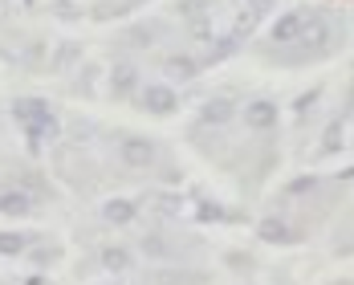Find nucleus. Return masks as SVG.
<instances>
[{
  "instance_id": "f257e3e1",
  "label": "nucleus",
  "mask_w": 354,
  "mask_h": 285,
  "mask_svg": "<svg viewBox=\"0 0 354 285\" xmlns=\"http://www.w3.org/2000/svg\"><path fill=\"white\" fill-rule=\"evenodd\" d=\"M12 114H17V122L25 127L29 147H41L45 139H53V135L62 131V122H57L53 107L41 102V98H17V102H12Z\"/></svg>"
},
{
  "instance_id": "f03ea898",
  "label": "nucleus",
  "mask_w": 354,
  "mask_h": 285,
  "mask_svg": "<svg viewBox=\"0 0 354 285\" xmlns=\"http://www.w3.org/2000/svg\"><path fill=\"white\" fill-rule=\"evenodd\" d=\"M155 159H159V151H155L151 139H142V135H127V139H122V163H127V167L147 172Z\"/></svg>"
},
{
  "instance_id": "7ed1b4c3",
  "label": "nucleus",
  "mask_w": 354,
  "mask_h": 285,
  "mask_svg": "<svg viewBox=\"0 0 354 285\" xmlns=\"http://www.w3.org/2000/svg\"><path fill=\"white\" fill-rule=\"evenodd\" d=\"M306 29H310V12H301V8H297V12H285L281 21H277V25H273V41H277V45H285V41H289V45H297V41H301V37H306Z\"/></svg>"
},
{
  "instance_id": "20e7f679",
  "label": "nucleus",
  "mask_w": 354,
  "mask_h": 285,
  "mask_svg": "<svg viewBox=\"0 0 354 285\" xmlns=\"http://www.w3.org/2000/svg\"><path fill=\"white\" fill-rule=\"evenodd\" d=\"M139 102H142V110H151V114H171V110L179 107V98H176L171 86H142Z\"/></svg>"
},
{
  "instance_id": "39448f33",
  "label": "nucleus",
  "mask_w": 354,
  "mask_h": 285,
  "mask_svg": "<svg viewBox=\"0 0 354 285\" xmlns=\"http://www.w3.org/2000/svg\"><path fill=\"white\" fill-rule=\"evenodd\" d=\"M245 118H248V127L252 131H273L277 127V107L273 102H248V110H245Z\"/></svg>"
},
{
  "instance_id": "423d86ee",
  "label": "nucleus",
  "mask_w": 354,
  "mask_h": 285,
  "mask_svg": "<svg viewBox=\"0 0 354 285\" xmlns=\"http://www.w3.org/2000/svg\"><path fill=\"white\" fill-rule=\"evenodd\" d=\"M29 208H33V200H29V187H25V192L0 187V212H4V216H25Z\"/></svg>"
},
{
  "instance_id": "0eeeda50",
  "label": "nucleus",
  "mask_w": 354,
  "mask_h": 285,
  "mask_svg": "<svg viewBox=\"0 0 354 285\" xmlns=\"http://www.w3.org/2000/svg\"><path fill=\"white\" fill-rule=\"evenodd\" d=\"M257 237H261V241H277V245L293 241V232H289V224H285L281 216H265V220L257 224Z\"/></svg>"
},
{
  "instance_id": "6e6552de",
  "label": "nucleus",
  "mask_w": 354,
  "mask_h": 285,
  "mask_svg": "<svg viewBox=\"0 0 354 285\" xmlns=\"http://www.w3.org/2000/svg\"><path fill=\"white\" fill-rule=\"evenodd\" d=\"M232 98H212V102H208V107H204V114H200V122H204V127H224V122H228V118H232Z\"/></svg>"
},
{
  "instance_id": "1a4fd4ad",
  "label": "nucleus",
  "mask_w": 354,
  "mask_h": 285,
  "mask_svg": "<svg viewBox=\"0 0 354 285\" xmlns=\"http://www.w3.org/2000/svg\"><path fill=\"white\" fill-rule=\"evenodd\" d=\"M98 261L106 265L110 273H127L131 269V252L122 249V245H106V249L98 252Z\"/></svg>"
},
{
  "instance_id": "9d476101",
  "label": "nucleus",
  "mask_w": 354,
  "mask_h": 285,
  "mask_svg": "<svg viewBox=\"0 0 354 285\" xmlns=\"http://www.w3.org/2000/svg\"><path fill=\"white\" fill-rule=\"evenodd\" d=\"M102 216H106L110 224H127V220H135V204L131 200H110L106 208H102Z\"/></svg>"
},
{
  "instance_id": "9b49d317",
  "label": "nucleus",
  "mask_w": 354,
  "mask_h": 285,
  "mask_svg": "<svg viewBox=\"0 0 354 285\" xmlns=\"http://www.w3.org/2000/svg\"><path fill=\"white\" fill-rule=\"evenodd\" d=\"M29 241H33V237H25V232H0V252L17 257V252L29 249Z\"/></svg>"
},
{
  "instance_id": "f8f14e48",
  "label": "nucleus",
  "mask_w": 354,
  "mask_h": 285,
  "mask_svg": "<svg viewBox=\"0 0 354 285\" xmlns=\"http://www.w3.org/2000/svg\"><path fill=\"white\" fill-rule=\"evenodd\" d=\"M338 147H342V122H334L326 131V139H322V151H338Z\"/></svg>"
},
{
  "instance_id": "ddd939ff",
  "label": "nucleus",
  "mask_w": 354,
  "mask_h": 285,
  "mask_svg": "<svg viewBox=\"0 0 354 285\" xmlns=\"http://www.w3.org/2000/svg\"><path fill=\"white\" fill-rule=\"evenodd\" d=\"M114 86H118V90H131V86H135V70H131V66H118V70H114Z\"/></svg>"
},
{
  "instance_id": "4468645a",
  "label": "nucleus",
  "mask_w": 354,
  "mask_h": 285,
  "mask_svg": "<svg viewBox=\"0 0 354 285\" xmlns=\"http://www.w3.org/2000/svg\"><path fill=\"white\" fill-rule=\"evenodd\" d=\"M314 183H318V179H297V183H293V187H289V196H306V192H314Z\"/></svg>"
},
{
  "instance_id": "2eb2a0df",
  "label": "nucleus",
  "mask_w": 354,
  "mask_h": 285,
  "mask_svg": "<svg viewBox=\"0 0 354 285\" xmlns=\"http://www.w3.org/2000/svg\"><path fill=\"white\" fill-rule=\"evenodd\" d=\"M248 8H252V17H265L269 8H273V0H245Z\"/></svg>"
},
{
  "instance_id": "dca6fc26",
  "label": "nucleus",
  "mask_w": 354,
  "mask_h": 285,
  "mask_svg": "<svg viewBox=\"0 0 354 285\" xmlns=\"http://www.w3.org/2000/svg\"><path fill=\"white\" fill-rule=\"evenodd\" d=\"M167 66H171V73H192V70H196V66H192V62H183V57H171Z\"/></svg>"
}]
</instances>
